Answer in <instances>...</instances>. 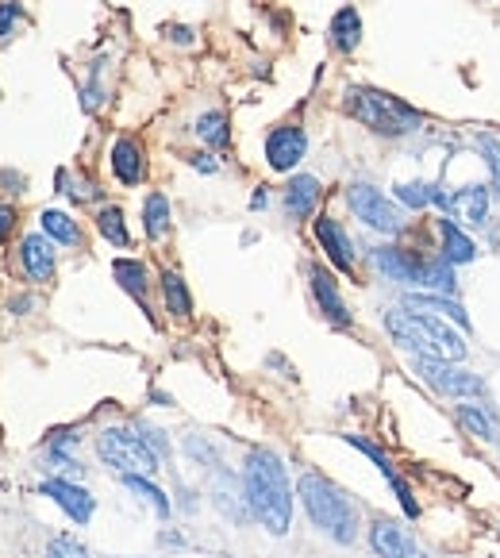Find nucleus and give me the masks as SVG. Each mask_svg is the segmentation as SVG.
Instances as JSON below:
<instances>
[{
    "mask_svg": "<svg viewBox=\"0 0 500 558\" xmlns=\"http://www.w3.org/2000/svg\"><path fill=\"white\" fill-rule=\"evenodd\" d=\"M243 489H247V505L258 516V524L270 535H285L293 524V493H289V478H285V462L258 447L247 455L243 466Z\"/></svg>",
    "mask_w": 500,
    "mask_h": 558,
    "instance_id": "nucleus-1",
    "label": "nucleus"
},
{
    "mask_svg": "<svg viewBox=\"0 0 500 558\" xmlns=\"http://www.w3.org/2000/svg\"><path fill=\"white\" fill-rule=\"evenodd\" d=\"M297 497L308 520L331 535L335 543H354L358 539V508L350 505V497L335 482H327L324 474H304L297 482Z\"/></svg>",
    "mask_w": 500,
    "mask_h": 558,
    "instance_id": "nucleus-2",
    "label": "nucleus"
},
{
    "mask_svg": "<svg viewBox=\"0 0 500 558\" xmlns=\"http://www.w3.org/2000/svg\"><path fill=\"white\" fill-rule=\"evenodd\" d=\"M385 328L393 331L404 351H416L427 358H447V362H462L466 358V339L458 331H450L439 316L427 312H412V308H397L385 316Z\"/></svg>",
    "mask_w": 500,
    "mask_h": 558,
    "instance_id": "nucleus-3",
    "label": "nucleus"
},
{
    "mask_svg": "<svg viewBox=\"0 0 500 558\" xmlns=\"http://www.w3.org/2000/svg\"><path fill=\"white\" fill-rule=\"evenodd\" d=\"M343 104H347V112L354 120H362L377 135H393V139L424 124V116L412 104H404L393 93H381V89H366V85H350Z\"/></svg>",
    "mask_w": 500,
    "mask_h": 558,
    "instance_id": "nucleus-4",
    "label": "nucleus"
},
{
    "mask_svg": "<svg viewBox=\"0 0 500 558\" xmlns=\"http://www.w3.org/2000/svg\"><path fill=\"white\" fill-rule=\"evenodd\" d=\"M97 451L100 458L112 466V470H120V474H154L158 470V455H154V447H150L143 435L127 432V428H108V432L97 439Z\"/></svg>",
    "mask_w": 500,
    "mask_h": 558,
    "instance_id": "nucleus-5",
    "label": "nucleus"
},
{
    "mask_svg": "<svg viewBox=\"0 0 500 558\" xmlns=\"http://www.w3.org/2000/svg\"><path fill=\"white\" fill-rule=\"evenodd\" d=\"M412 370L443 397H489V385L485 378H477L470 370H462L458 362H447V358H427L416 355L412 358Z\"/></svg>",
    "mask_w": 500,
    "mask_h": 558,
    "instance_id": "nucleus-6",
    "label": "nucleus"
},
{
    "mask_svg": "<svg viewBox=\"0 0 500 558\" xmlns=\"http://www.w3.org/2000/svg\"><path fill=\"white\" fill-rule=\"evenodd\" d=\"M347 201H350V212H354L366 228L385 231V235H397V231L404 228V212H400L397 204L389 201L381 189L366 185V181H354V185H350Z\"/></svg>",
    "mask_w": 500,
    "mask_h": 558,
    "instance_id": "nucleus-7",
    "label": "nucleus"
},
{
    "mask_svg": "<svg viewBox=\"0 0 500 558\" xmlns=\"http://www.w3.org/2000/svg\"><path fill=\"white\" fill-rule=\"evenodd\" d=\"M43 497H50L74 524H89L93 520V508H97V501L89 497V489L66 482V478H47L43 482Z\"/></svg>",
    "mask_w": 500,
    "mask_h": 558,
    "instance_id": "nucleus-8",
    "label": "nucleus"
},
{
    "mask_svg": "<svg viewBox=\"0 0 500 558\" xmlns=\"http://www.w3.org/2000/svg\"><path fill=\"white\" fill-rule=\"evenodd\" d=\"M374 266L389 281H404V285H420L424 281L427 258H420L416 251H404V247H377Z\"/></svg>",
    "mask_w": 500,
    "mask_h": 558,
    "instance_id": "nucleus-9",
    "label": "nucleus"
},
{
    "mask_svg": "<svg viewBox=\"0 0 500 558\" xmlns=\"http://www.w3.org/2000/svg\"><path fill=\"white\" fill-rule=\"evenodd\" d=\"M308 151V135L300 131V127L285 124V127H274L270 131V139H266V162L274 166V170H293L300 158Z\"/></svg>",
    "mask_w": 500,
    "mask_h": 558,
    "instance_id": "nucleus-10",
    "label": "nucleus"
},
{
    "mask_svg": "<svg viewBox=\"0 0 500 558\" xmlns=\"http://www.w3.org/2000/svg\"><path fill=\"white\" fill-rule=\"evenodd\" d=\"M435 204L447 208L450 220H462V224H474V228H481L485 216H489V193H485L481 185H466V189H458V193H450V197L439 193Z\"/></svg>",
    "mask_w": 500,
    "mask_h": 558,
    "instance_id": "nucleus-11",
    "label": "nucleus"
},
{
    "mask_svg": "<svg viewBox=\"0 0 500 558\" xmlns=\"http://www.w3.org/2000/svg\"><path fill=\"white\" fill-rule=\"evenodd\" d=\"M370 547L377 558H416L412 535L404 532L397 520H385V516L370 524Z\"/></svg>",
    "mask_w": 500,
    "mask_h": 558,
    "instance_id": "nucleus-12",
    "label": "nucleus"
},
{
    "mask_svg": "<svg viewBox=\"0 0 500 558\" xmlns=\"http://www.w3.org/2000/svg\"><path fill=\"white\" fill-rule=\"evenodd\" d=\"M312 293H316V301H320V312H324L331 324H339V328H347L350 324V312L347 305H343V297H339V285H335V278L327 274L324 266H312Z\"/></svg>",
    "mask_w": 500,
    "mask_h": 558,
    "instance_id": "nucleus-13",
    "label": "nucleus"
},
{
    "mask_svg": "<svg viewBox=\"0 0 500 558\" xmlns=\"http://www.w3.org/2000/svg\"><path fill=\"white\" fill-rule=\"evenodd\" d=\"M316 239H320V247L327 251V258L343 270V274H350L354 270V251H350V239H347V231L339 228L331 216H320L316 220Z\"/></svg>",
    "mask_w": 500,
    "mask_h": 558,
    "instance_id": "nucleus-14",
    "label": "nucleus"
},
{
    "mask_svg": "<svg viewBox=\"0 0 500 558\" xmlns=\"http://www.w3.org/2000/svg\"><path fill=\"white\" fill-rule=\"evenodd\" d=\"M20 258H24V270L31 281H50L54 278V247L43 235H27L20 243Z\"/></svg>",
    "mask_w": 500,
    "mask_h": 558,
    "instance_id": "nucleus-15",
    "label": "nucleus"
},
{
    "mask_svg": "<svg viewBox=\"0 0 500 558\" xmlns=\"http://www.w3.org/2000/svg\"><path fill=\"white\" fill-rule=\"evenodd\" d=\"M404 308L412 312H427V316H450L458 328H470V316L458 301H450L447 293H408L404 297Z\"/></svg>",
    "mask_w": 500,
    "mask_h": 558,
    "instance_id": "nucleus-16",
    "label": "nucleus"
},
{
    "mask_svg": "<svg viewBox=\"0 0 500 558\" xmlns=\"http://www.w3.org/2000/svg\"><path fill=\"white\" fill-rule=\"evenodd\" d=\"M112 174L124 185H139L143 181L147 162H143V147L135 139H116V147H112Z\"/></svg>",
    "mask_w": 500,
    "mask_h": 558,
    "instance_id": "nucleus-17",
    "label": "nucleus"
},
{
    "mask_svg": "<svg viewBox=\"0 0 500 558\" xmlns=\"http://www.w3.org/2000/svg\"><path fill=\"white\" fill-rule=\"evenodd\" d=\"M316 201H320V181L316 178L300 174V178L289 181V189H285V212L293 220H308L316 212Z\"/></svg>",
    "mask_w": 500,
    "mask_h": 558,
    "instance_id": "nucleus-18",
    "label": "nucleus"
},
{
    "mask_svg": "<svg viewBox=\"0 0 500 558\" xmlns=\"http://www.w3.org/2000/svg\"><path fill=\"white\" fill-rule=\"evenodd\" d=\"M439 235H443V258H447L450 266H466V262H474V239L466 235V231L458 228L454 220H439Z\"/></svg>",
    "mask_w": 500,
    "mask_h": 558,
    "instance_id": "nucleus-19",
    "label": "nucleus"
},
{
    "mask_svg": "<svg viewBox=\"0 0 500 558\" xmlns=\"http://www.w3.org/2000/svg\"><path fill=\"white\" fill-rule=\"evenodd\" d=\"M358 43H362V16H358V8L335 12V20H331V47L350 54Z\"/></svg>",
    "mask_w": 500,
    "mask_h": 558,
    "instance_id": "nucleus-20",
    "label": "nucleus"
},
{
    "mask_svg": "<svg viewBox=\"0 0 500 558\" xmlns=\"http://www.w3.org/2000/svg\"><path fill=\"white\" fill-rule=\"evenodd\" d=\"M112 274H116V281H120L127 293L143 305V312H147V266H143L139 258H116V262H112Z\"/></svg>",
    "mask_w": 500,
    "mask_h": 558,
    "instance_id": "nucleus-21",
    "label": "nucleus"
},
{
    "mask_svg": "<svg viewBox=\"0 0 500 558\" xmlns=\"http://www.w3.org/2000/svg\"><path fill=\"white\" fill-rule=\"evenodd\" d=\"M143 228H147L150 239H162L170 231V201L162 193H150L147 204H143Z\"/></svg>",
    "mask_w": 500,
    "mask_h": 558,
    "instance_id": "nucleus-22",
    "label": "nucleus"
},
{
    "mask_svg": "<svg viewBox=\"0 0 500 558\" xmlns=\"http://www.w3.org/2000/svg\"><path fill=\"white\" fill-rule=\"evenodd\" d=\"M454 416H458V424L474 435V439H485V443H489V439L497 435V428H493V416H489L481 405H458L454 408Z\"/></svg>",
    "mask_w": 500,
    "mask_h": 558,
    "instance_id": "nucleus-23",
    "label": "nucleus"
},
{
    "mask_svg": "<svg viewBox=\"0 0 500 558\" xmlns=\"http://www.w3.org/2000/svg\"><path fill=\"white\" fill-rule=\"evenodd\" d=\"M162 293H166V308L174 312L177 320H185V316L193 312V297H189V289H185L181 274L166 270V274H162Z\"/></svg>",
    "mask_w": 500,
    "mask_h": 558,
    "instance_id": "nucleus-24",
    "label": "nucleus"
},
{
    "mask_svg": "<svg viewBox=\"0 0 500 558\" xmlns=\"http://www.w3.org/2000/svg\"><path fill=\"white\" fill-rule=\"evenodd\" d=\"M124 485L131 489V493H135V497H143V501H147V505L154 508L158 516H166V512H170V501H166V493H162L158 485H150L147 474H124Z\"/></svg>",
    "mask_w": 500,
    "mask_h": 558,
    "instance_id": "nucleus-25",
    "label": "nucleus"
},
{
    "mask_svg": "<svg viewBox=\"0 0 500 558\" xmlns=\"http://www.w3.org/2000/svg\"><path fill=\"white\" fill-rule=\"evenodd\" d=\"M97 228H100V235H104L108 243H116V247H127V243H131V239H127V228H124V212H120L116 204L100 208V212H97Z\"/></svg>",
    "mask_w": 500,
    "mask_h": 558,
    "instance_id": "nucleus-26",
    "label": "nucleus"
},
{
    "mask_svg": "<svg viewBox=\"0 0 500 558\" xmlns=\"http://www.w3.org/2000/svg\"><path fill=\"white\" fill-rule=\"evenodd\" d=\"M39 220H43V231H47L50 239H58V243H81V231H77V224L66 216V212H54V208H47Z\"/></svg>",
    "mask_w": 500,
    "mask_h": 558,
    "instance_id": "nucleus-27",
    "label": "nucleus"
},
{
    "mask_svg": "<svg viewBox=\"0 0 500 558\" xmlns=\"http://www.w3.org/2000/svg\"><path fill=\"white\" fill-rule=\"evenodd\" d=\"M197 135L212 147H227V116L224 112H204L197 120Z\"/></svg>",
    "mask_w": 500,
    "mask_h": 558,
    "instance_id": "nucleus-28",
    "label": "nucleus"
},
{
    "mask_svg": "<svg viewBox=\"0 0 500 558\" xmlns=\"http://www.w3.org/2000/svg\"><path fill=\"white\" fill-rule=\"evenodd\" d=\"M435 197H439V189H431L424 181H400L397 185V201H404L408 208H427Z\"/></svg>",
    "mask_w": 500,
    "mask_h": 558,
    "instance_id": "nucleus-29",
    "label": "nucleus"
},
{
    "mask_svg": "<svg viewBox=\"0 0 500 558\" xmlns=\"http://www.w3.org/2000/svg\"><path fill=\"white\" fill-rule=\"evenodd\" d=\"M477 151L485 154V166H489L493 193H500V139H497V135H477Z\"/></svg>",
    "mask_w": 500,
    "mask_h": 558,
    "instance_id": "nucleus-30",
    "label": "nucleus"
},
{
    "mask_svg": "<svg viewBox=\"0 0 500 558\" xmlns=\"http://www.w3.org/2000/svg\"><path fill=\"white\" fill-rule=\"evenodd\" d=\"M343 439H347L350 447H358V451H362V455L370 458V462H374L377 470H381V474H385V482H389V478H393V474H397V470H393V462H389V458L381 455V451H377L374 443H366V439H362V435H343Z\"/></svg>",
    "mask_w": 500,
    "mask_h": 558,
    "instance_id": "nucleus-31",
    "label": "nucleus"
},
{
    "mask_svg": "<svg viewBox=\"0 0 500 558\" xmlns=\"http://www.w3.org/2000/svg\"><path fill=\"white\" fill-rule=\"evenodd\" d=\"M47 558H93L77 539H70V535H58L54 543H50V551H47Z\"/></svg>",
    "mask_w": 500,
    "mask_h": 558,
    "instance_id": "nucleus-32",
    "label": "nucleus"
},
{
    "mask_svg": "<svg viewBox=\"0 0 500 558\" xmlns=\"http://www.w3.org/2000/svg\"><path fill=\"white\" fill-rule=\"evenodd\" d=\"M389 485H393V489H397V501H400V508H404V512H408V516H412V520H416V516H420V505H416V497H412V485L404 482V478H400V474H393V478H389Z\"/></svg>",
    "mask_w": 500,
    "mask_h": 558,
    "instance_id": "nucleus-33",
    "label": "nucleus"
},
{
    "mask_svg": "<svg viewBox=\"0 0 500 558\" xmlns=\"http://www.w3.org/2000/svg\"><path fill=\"white\" fill-rule=\"evenodd\" d=\"M16 20H20V4H16V0H0V43L12 39Z\"/></svg>",
    "mask_w": 500,
    "mask_h": 558,
    "instance_id": "nucleus-34",
    "label": "nucleus"
},
{
    "mask_svg": "<svg viewBox=\"0 0 500 558\" xmlns=\"http://www.w3.org/2000/svg\"><path fill=\"white\" fill-rule=\"evenodd\" d=\"M12 224H16V212H12L8 204H0V239L12 231Z\"/></svg>",
    "mask_w": 500,
    "mask_h": 558,
    "instance_id": "nucleus-35",
    "label": "nucleus"
},
{
    "mask_svg": "<svg viewBox=\"0 0 500 558\" xmlns=\"http://www.w3.org/2000/svg\"><path fill=\"white\" fill-rule=\"evenodd\" d=\"M193 166H200V170H208V174H212V170H216V162H212V158H208V154H197V158H193Z\"/></svg>",
    "mask_w": 500,
    "mask_h": 558,
    "instance_id": "nucleus-36",
    "label": "nucleus"
},
{
    "mask_svg": "<svg viewBox=\"0 0 500 558\" xmlns=\"http://www.w3.org/2000/svg\"><path fill=\"white\" fill-rule=\"evenodd\" d=\"M416 558H431V555H420V551H416Z\"/></svg>",
    "mask_w": 500,
    "mask_h": 558,
    "instance_id": "nucleus-37",
    "label": "nucleus"
}]
</instances>
